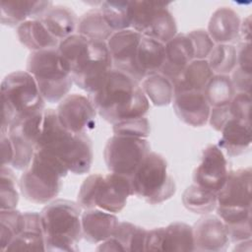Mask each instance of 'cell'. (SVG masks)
I'll return each mask as SVG.
<instances>
[{
	"instance_id": "2",
	"label": "cell",
	"mask_w": 252,
	"mask_h": 252,
	"mask_svg": "<svg viewBox=\"0 0 252 252\" xmlns=\"http://www.w3.org/2000/svg\"><path fill=\"white\" fill-rule=\"evenodd\" d=\"M58 51L68 64L73 83L89 94L95 92L112 69L106 42L74 33L62 39Z\"/></svg>"
},
{
	"instance_id": "43",
	"label": "cell",
	"mask_w": 252,
	"mask_h": 252,
	"mask_svg": "<svg viewBox=\"0 0 252 252\" xmlns=\"http://www.w3.org/2000/svg\"><path fill=\"white\" fill-rule=\"evenodd\" d=\"M236 66L241 70L252 73L251 42L241 41L236 47Z\"/></svg>"
},
{
	"instance_id": "42",
	"label": "cell",
	"mask_w": 252,
	"mask_h": 252,
	"mask_svg": "<svg viewBox=\"0 0 252 252\" xmlns=\"http://www.w3.org/2000/svg\"><path fill=\"white\" fill-rule=\"evenodd\" d=\"M231 83L236 93H245L251 94V74L241 70L237 66L231 72Z\"/></svg>"
},
{
	"instance_id": "15",
	"label": "cell",
	"mask_w": 252,
	"mask_h": 252,
	"mask_svg": "<svg viewBox=\"0 0 252 252\" xmlns=\"http://www.w3.org/2000/svg\"><path fill=\"white\" fill-rule=\"evenodd\" d=\"M217 213L251 210V168L229 171L217 192Z\"/></svg>"
},
{
	"instance_id": "12",
	"label": "cell",
	"mask_w": 252,
	"mask_h": 252,
	"mask_svg": "<svg viewBox=\"0 0 252 252\" xmlns=\"http://www.w3.org/2000/svg\"><path fill=\"white\" fill-rule=\"evenodd\" d=\"M43 111L22 119L8 129L7 135L14 150L13 168L25 170L31 164L42 129Z\"/></svg>"
},
{
	"instance_id": "8",
	"label": "cell",
	"mask_w": 252,
	"mask_h": 252,
	"mask_svg": "<svg viewBox=\"0 0 252 252\" xmlns=\"http://www.w3.org/2000/svg\"><path fill=\"white\" fill-rule=\"evenodd\" d=\"M132 196L130 178L117 173H94L82 183L77 203L84 209H100L112 214L119 213Z\"/></svg>"
},
{
	"instance_id": "45",
	"label": "cell",
	"mask_w": 252,
	"mask_h": 252,
	"mask_svg": "<svg viewBox=\"0 0 252 252\" xmlns=\"http://www.w3.org/2000/svg\"><path fill=\"white\" fill-rule=\"evenodd\" d=\"M14 158V150L7 133H1V166L11 165Z\"/></svg>"
},
{
	"instance_id": "31",
	"label": "cell",
	"mask_w": 252,
	"mask_h": 252,
	"mask_svg": "<svg viewBox=\"0 0 252 252\" xmlns=\"http://www.w3.org/2000/svg\"><path fill=\"white\" fill-rule=\"evenodd\" d=\"M114 32L105 21L99 7L89 10L78 21L77 33L93 40L106 42Z\"/></svg>"
},
{
	"instance_id": "21",
	"label": "cell",
	"mask_w": 252,
	"mask_h": 252,
	"mask_svg": "<svg viewBox=\"0 0 252 252\" xmlns=\"http://www.w3.org/2000/svg\"><path fill=\"white\" fill-rule=\"evenodd\" d=\"M83 238L90 243H101L110 238L118 223V218L109 212L94 208L82 212Z\"/></svg>"
},
{
	"instance_id": "19",
	"label": "cell",
	"mask_w": 252,
	"mask_h": 252,
	"mask_svg": "<svg viewBox=\"0 0 252 252\" xmlns=\"http://www.w3.org/2000/svg\"><path fill=\"white\" fill-rule=\"evenodd\" d=\"M194 251H223L229 239L222 220L215 216L201 218L193 226Z\"/></svg>"
},
{
	"instance_id": "3",
	"label": "cell",
	"mask_w": 252,
	"mask_h": 252,
	"mask_svg": "<svg viewBox=\"0 0 252 252\" xmlns=\"http://www.w3.org/2000/svg\"><path fill=\"white\" fill-rule=\"evenodd\" d=\"M45 151L74 174L89 172L93 162V144L86 133L76 134L64 129L52 108L44 109L41 133L35 148Z\"/></svg>"
},
{
	"instance_id": "29",
	"label": "cell",
	"mask_w": 252,
	"mask_h": 252,
	"mask_svg": "<svg viewBox=\"0 0 252 252\" xmlns=\"http://www.w3.org/2000/svg\"><path fill=\"white\" fill-rule=\"evenodd\" d=\"M214 75L215 74L211 70L207 59H194L187 65L180 77L173 83L174 92H203Z\"/></svg>"
},
{
	"instance_id": "14",
	"label": "cell",
	"mask_w": 252,
	"mask_h": 252,
	"mask_svg": "<svg viewBox=\"0 0 252 252\" xmlns=\"http://www.w3.org/2000/svg\"><path fill=\"white\" fill-rule=\"evenodd\" d=\"M96 110L89 96L79 94H68L58 104L56 109L60 125L76 134L86 133L94 128Z\"/></svg>"
},
{
	"instance_id": "28",
	"label": "cell",
	"mask_w": 252,
	"mask_h": 252,
	"mask_svg": "<svg viewBox=\"0 0 252 252\" xmlns=\"http://www.w3.org/2000/svg\"><path fill=\"white\" fill-rule=\"evenodd\" d=\"M39 20L48 32L60 41L74 34L79 21L74 11L63 5H52Z\"/></svg>"
},
{
	"instance_id": "32",
	"label": "cell",
	"mask_w": 252,
	"mask_h": 252,
	"mask_svg": "<svg viewBox=\"0 0 252 252\" xmlns=\"http://www.w3.org/2000/svg\"><path fill=\"white\" fill-rule=\"evenodd\" d=\"M141 89L156 106H165L172 102L174 87L172 82L160 73H155L144 78Z\"/></svg>"
},
{
	"instance_id": "17",
	"label": "cell",
	"mask_w": 252,
	"mask_h": 252,
	"mask_svg": "<svg viewBox=\"0 0 252 252\" xmlns=\"http://www.w3.org/2000/svg\"><path fill=\"white\" fill-rule=\"evenodd\" d=\"M227 175V162L221 149L218 145L204 149L201 162L194 171V184L217 193L223 186Z\"/></svg>"
},
{
	"instance_id": "24",
	"label": "cell",
	"mask_w": 252,
	"mask_h": 252,
	"mask_svg": "<svg viewBox=\"0 0 252 252\" xmlns=\"http://www.w3.org/2000/svg\"><path fill=\"white\" fill-rule=\"evenodd\" d=\"M240 18L229 7H220L212 15L208 33L216 44H231L240 37Z\"/></svg>"
},
{
	"instance_id": "20",
	"label": "cell",
	"mask_w": 252,
	"mask_h": 252,
	"mask_svg": "<svg viewBox=\"0 0 252 252\" xmlns=\"http://www.w3.org/2000/svg\"><path fill=\"white\" fill-rule=\"evenodd\" d=\"M193 60L194 51L189 37L186 33H177L165 43V58L159 73L173 84Z\"/></svg>"
},
{
	"instance_id": "30",
	"label": "cell",
	"mask_w": 252,
	"mask_h": 252,
	"mask_svg": "<svg viewBox=\"0 0 252 252\" xmlns=\"http://www.w3.org/2000/svg\"><path fill=\"white\" fill-rule=\"evenodd\" d=\"M165 58V44L143 36L137 50V62L145 77L159 73Z\"/></svg>"
},
{
	"instance_id": "16",
	"label": "cell",
	"mask_w": 252,
	"mask_h": 252,
	"mask_svg": "<svg viewBox=\"0 0 252 252\" xmlns=\"http://www.w3.org/2000/svg\"><path fill=\"white\" fill-rule=\"evenodd\" d=\"M146 251H194L193 227L185 222H172L166 227L147 231Z\"/></svg>"
},
{
	"instance_id": "11",
	"label": "cell",
	"mask_w": 252,
	"mask_h": 252,
	"mask_svg": "<svg viewBox=\"0 0 252 252\" xmlns=\"http://www.w3.org/2000/svg\"><path fill=\"white\" fill-rule=\"evenodd\" d=\"M150 152L147 139L114 134L106 142L103 158L110 172L130 178Z\"/></svg>"
},
{
	"instance_id": "10",
	"label": "cell",
	"mask_w": 252,
	"mask_h": 252,
	"mask_svg": "<svg viewBox=\"0 0 252 252\" xmlns=\"http://www.w3.org/2000/svg\"><path fill=\"white\" fill-rule=\"evenodd\" d=\"M168 5L160 1H131L130 29L165 44L177 34V26Z\"/></svg>"
},
{
	"instance_id": "46",
	"label": "cell",
	"mask_w": 252,
	"mask_h": 252,
	"mask_svg": "<svg viewBox=\"0 0 252 252\" xmlns=\"http://www.w3.org/2000/svg\"><path fill=\"white\" fill-rule=\"evenodd\" d=\"M240 36L242 41L251 42V29H250V17H247L240 25Z\"/></svg>"
},
{
	"instance_id": "23",
	"label": "cell",
	"mask_w": 252,
	"mask_h": 252,
	"mask_svg": "<svg viewBox=\"0 0 252 252\" xmlns=\"http://www.w3.org/2000/svg\"><path fill=\"white\" fill-rule=\"evenodd\" d=\"M145 228L128 221H119L113 235L101 242L97 251H146Z\"/></svg>"
},
{
	"instance_id": "41",
	"label": "cell",
	"mask_w": 252,
	"mask_h": 252,
	"mask_svg": "<svg viewBox=\"0 0 252 252\" xmlns=\"http://www.w3.org/2000/svg\"><path fill=\"white\" fill-rule=\"evenodd\" d=\"M228 107L231 117L250 121L251 96L249 94L236 93L229 102Z\"/></svg>"
},
{
	"instance_id": "25",
	"label": "cell",
	"mask_w": 252,
	"mask_h": 252,
	"mask_svg": "<svg viewBox=\"0 0 252 252\" xmlns=\"http://www.w3.org/2000/svg\"><path fill=\"white\" fill-rule=\"evenodd\" d=\"M51 1H1V23L19 27L26 21L40 19L52 6Z\"/></svg>"
},
{
	"instance_id": "1",
	"label": "cell",
	"mask_w": 252,
	"mask_h": 252,
	"mask_svg": "<svg viewBox=\"0 0 252 252\" xmlns=\"http://www.w3.org/2000/svg\"><path fill=\"white\" fill-rule=\"evenodd\" d=\"M96 112L107 122L145 116L150 100L141 86L130 76L111 69L101 86L89 94Z\"/></svg>"
},
{
	"instance_id": "36",
	"label": "cell",
	"mask_w": 252,
	"mask_h": 252,
	"mask_svg": "<svg viewBox=\"0 0 252 252\" xmlns=\"http://www.w3.org/2000/svg\"><path fill=\"white\" fill-rule=\"evenodd\" d=\"M207 61L214 74L228 75L236 67V48L232 44H215Z\"/></svg>"
},
{
	"instance_id": "7",
	"label": "cell",
	"mask_w": 252,
	"mask_h": 252,
	"mask_svg": "<svg viewBox=\"0 0 252 252\" xmlns=\"http://www.w3.org/2000/svg\"><path fill=\"white\" fill-rule=\"evenodd\" d=\"M27 71L34 78L44 100L50 103L60 102L74 84L70 68L57 48L32 52Z\"/></svg>"
},
{
	"instance_id": "9",
	"label": "cell",
	"mask_w": 252,
	"mask_h": 252,
	"mask_svg": "<svg viewBox=\"0 0 252 252\" xmlns=\"http://www.w3.org/2000/svg\"><path fill=\"white\" fill-rule=\"evenodd\" d=\"M132 195L152 205L160 204L175 193V182L167 171L164 158L150 152L130 176Z\"/></svg>"
},
{
	"instance_id": "35",
	"label": "cell",
	"mask_w": 252,
	"mask_h": 252,
	"mask_svg": "<svg viewBox=\"0 0 252 252\" xmlns=\"http://www.w3.org/2000/svg\"><path fill=\"white\" fill-rule=\"evenodd\" d=\"M99 9L114 32L130 29L131 1H103L100 2Z\"/></svg>"
},
{
	"instance_id": "40",
	"label": "cell",
	"mask_w": 252,
	"mask_h": 252,
	"mask_svg": "<svg viewBox=\"0 0 252 252\" xmlns=\"http://www.w3.org/2000/svg\"><path fill=\"white\" fill-rule=\"evenodd\" d=\"M186 34L189 37L193 47L194 59H207L216 44L209 35L208 32L199 29L191 31Z\"/></svg>"
},
{
	"instance_id": "38",
	"label": "cell",
	"mask_w": 252,
	"mask_h": 252,
	"mask_svg": "<svg viewBox=\"0 0 252 252\" xmlns=\"http://www.w3.org/2000/svg\"><path fill=\"white\" fill-rule=\"evenodd\" d=\"M0 207L1 210L16 209L19 202L17 178L8 166H1Z\"/></svg>"
},
{
	"instance_id": "39",
	"label": "cell",
	"mask_w": 252,
	"mask_h": 252,
	"mask_svg": "<svg viewBox=\"0 0 252 252\" xmlns=\"http://www.w3.org/2000/svg\"><path fill=\"white\" fill-rule=\"evenodd\" d=\"M112 125V129L115 135L146 139L151 132L150 122L145 116L124 119Z\"/></svg>"
},
{
	"instance_id": "34",
	"label": "cell",
	"mask_w": 252,
	"mask_h": 252,
	"mask_svg": "<svg viewBox=\"0 0 252 252\" xmlns=\"http://www.w3.org/2000/svg\"><path fill=\"white\" fill-rule=\"evenodd\" d=\"M203 93L211 107L227 105L236 94L230 77L219 74L211 78Z\"/></svg>"
},
{
	"instance_id": "44",
	"label": "cell",
	"mask_w": 252,
	"mask_h": 252,
	"mask_svg": "<svg viewBox=\"0 0 252 252\" xmlns=\"http://www.w3.org/2000/svg\"><path fill=\"white\" fill-rule=\"evenodd\" d=\"M229 104V103H228ZM227 105L218 106V107H211V112L209 116V121L211 126L216 131H220L226 121L231 118L229 107Z\"/></svg>"
},
{
	"instance_id": "18",
	"label": "cell",
	"mask_w": 252,
	"mask_h": 252,
	"mask_svg": "<svg viewBox=\"0 0 252 252\" xmlns=\"http://www.w3.org/2000/svg\"><path fill=\"white\" fill-rule=\"evenodd\" d=\"M172 105L177 117L187 125L201 127L209 121L211 106L203 92H174Z\"/></svg>"
},
{
	"instance_id": "6",
	"label": "cell",
	"mask_w": 252,
	"mask_h": 252,
	"mask_svg": "<svg viewBox=\"0 0 252 252\" xmlns=\"http://www.w3.org/2000/svg\"><path fill=\"white\" fill-rule=\"evenodd\" d=\"M69 170L53 155L36 150L31 164L21 175L19 186L22 195L35 204H45L60 192L62 178Z\"/></svg>"
},
{
	"instance_id": "4",
	"label": "cell",
	"mask_w": 252,
	"mask_h": 252,
	"mask_svg": "<svg viewBox=\"0 0 252 252\" xmlns=\"http://www.w3.org/2000/svg\"><path fill=\"white\" fill-rule=\"evenodd\" d=\"M81 216L77 202L57 199L47 204L40 212L45 251H78L83 238Z\"/></svg>"
},
{
	"instance_id": "33",
	"label": "cell",
	"mask_w": 252,
	"mask_h": 252,
	"mask_svg": "<svg viewBox=\"0 0 252 252\" xmlns=\"http://www.w3.org/2000/svg\"><path fill=\"white\" fill-rule=\"evenodd\" d=\"M184 207L194 214L207 215L217 207V193L196 184L187 187L182 195Z\"/></svg>"
},
{
	"instance_id": "26",
	"label": "cell",
	"mask_w": 252,
	"mask_h": 252,
	"mask_svg": "<svg viewBox=\"0 0 252 252\" xmlns=\"http://www.w3.org/2000/svg\"><path fill=\"white\" fill-rule=\"evenodd\" d=\"M219 147L229 157L245 153L251 145V123L237 118H229L220 130Z\"/></svg>"
},
{
	"instance_id": "27",
	"label": "cell",
	"mask_w": 252,
	"mask_h": 252,
	"mask_svg": "<svg viewBox=\"0 0 252 252\" xmlns=\"http://www.w3.org/2000/svg\"><path fill=\"white\" fill-rule=\"evenodd\" d=\"M20 42L33 51L58 48L60 40L53 36L39 19L29 20L17 27Z\"/></svg>"
},
{
	"instance_id": "37",
	"label": "cell",
	"mask_w": 252,
	"mask_h": 252,
	"mask_svg": "<svg viewBox=\"0 0 252 252\" xmlns=\"http://www.w3.org/2000/svg\"><path fill=\"white\" fill-rule=\"evenodd\" d=\"M23 213L16 209L1 210L0 212V247L5 251L12 240L20 233Z\"/></svg>"
},
{
	"instance_id": "22",
	"label": "cell",
	"mask_w": 252,
	"mask_h": 252,
	"mask_svg": "<svg viewBox=\"0 0 252 252\" xmlns=\"http://www.w3.org/2000/svg\"><path fill=\"white\" fill-rule=\"evenodd\" d=\"M23 250L45 251V241L40 213H23L21 231L5 249V251Z\"/></svg>"
},
{
	"instance_id": "5",
	"label": "cell",
	"mask_w": 252,
	"mask_h": 252,
	"mask_svg": "<svg viewBox=\"0 0 252 252\" xmlns=\"http://www.w3.org/2000/svg\"><path fill=\"white\" fill-rule=\"evenodd\" d=\"M1 133H7L14 123L43 111L45 100L28 71H15L1 83Z\"/></svg>"
},
{
	"instance_id": "13",
	"label": "cell",
	"mask_w": 252,
	"mask_h": 252,
	"mask_svg": "<svg viewBox=\"0 0 252 252\" xmlns=\"http://www.w3.org/2000/svg\"><path fill=\"white\" fill-rule=\"evenodd\" d=\"M143 35L132 29L115 32L106 41L112 69L120 71L140 83L145 75L137 62V50Z\"/></svg>"
}]
</instances>
